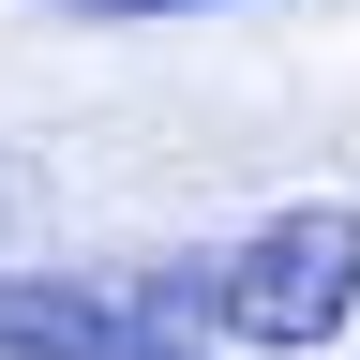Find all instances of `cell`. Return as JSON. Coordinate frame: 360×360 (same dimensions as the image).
Returning a JSON list of instances; mask_svg holds the SVG:
<instances>
[{
  "label": "cell",
  "instance_id": "cell-1",
  "mask_svg": "<svg viewBox=\"0 0 360 360\" xmlns=\"http://www.w3.org/2000/svg\"><path fill=\"white\" fill-rule=\"evenodd\" d=\"M195 285H210V345L300 360V345H330L360 315V210L345 195H300V210H270L225 270H195Z\"/></svg>",
  "mask_w": 360,
  "mask_h": 360
},
{
  "label": "cell",
  "instance_id": "cell-2",
  "mask_svg": "<svg viewBox=\"0 0 360 360\" xmlns=\"http://www.w3.org/2000/svg\"><path fill=\"white\" fill-rule=\"evenodd\" d=\"M0 360H210V285H180V270H0Z\"/></svg>",
  "mask_w": 360,
  "mask_h": 360
},
{
  "label": "cell",
  "instance_id": "cell-3",
  "mask_svg": "<svg viewBox=\"0 0 360 360\" xmlns=\"http://www.w3.org/2000/svg\"><path fill=\"white\" fill-rule=\"evenodd\" d=\"M75 15H195V0H75Z\"/></svg>",
  "mask_w": 360,
  "mask_h": 360
}]
</instances>
